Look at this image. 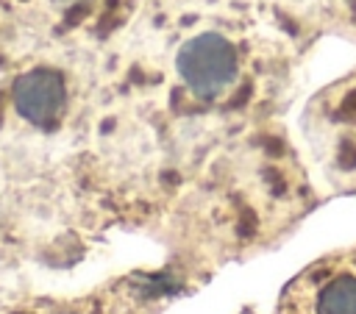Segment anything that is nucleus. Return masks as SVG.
Returning a JSON list of instances; mask_svg holds the SVG:
<instances>
[{
	"label": "nucleus",
	"mask_w": 356,
	"mask_h": 314,
	"mask_svg": "<svg viewBox=\"0 0 356 314\" xmlns=\"http://www.w3.org/2000/svg\"><path fill=\"white\" fill-rule=\"evenodd\" d=\"M175 69L195 97L217 100L239 78V50L228 36L203 31L181 44Z\"/></svg>",
	"instance_id": "1"
},
{
	"label": "nucleus",
	"mask_w": 356,
	"mask_h": 314,
	"mask_svg": "<svg viewBox=\"0 0 356 314\" xmlns=\"http://www.w3.org/2000/svg\"><path fill=\"white\" fill-rule=\"evenodd\" d=\"M14 106L19 117L36 128L56 125L67 106V86H64L61 72L47 69V67L25 72L14 83Z\"/></svg>",
	"instance_id": "2"
},
{
	"label": "nucleus",
	"mask_w": 356,
	"mask_h": 314,
	"mask_svg": "<svg viewBox=\"0 0 356 314\" xmlns=\"http://www.w3.org/2000/svg\"><path fill=\"white\" fill-rule=\"evenodd\" d=\"M314 314H356V272L331 275L314 295Z\"/></svg>",
	"instance_id": "3"
},
{
	"label": "nucleus",
	"mask_w": 356,
	"mask_h": 314,
	"mask_svg": "<svg viewBox=\"0 0 356 314\" xmlns=\"http://www.w3.org/2000/svg\"><path fill=\"white\" fill-rule=\"evenodd\" d=\"M53 3H58V6H72V3H78V0H53Z\"/></svg>",
	"instance_id": "4"
}]
</instances>
